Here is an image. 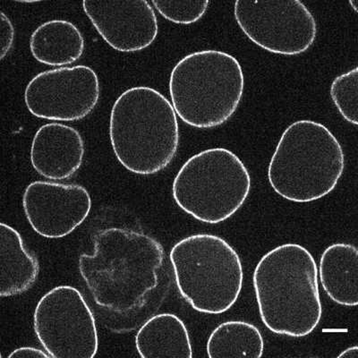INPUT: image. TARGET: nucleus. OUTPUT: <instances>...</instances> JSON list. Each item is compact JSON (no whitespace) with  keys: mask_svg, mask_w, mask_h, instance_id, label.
I'll return each mask as SVG.
<instances>
[{"mask_svg":"<svg viewBox=\"0 0 358 358\" xmlns=\"http://www.w3.org/2000/svg\"><path fill=\"white\" fill-rule=\"evenodd\" d=\"M164 261L161 243L136 230L111 227L96 233L94 254H82L78 268L101 308L126 313L142 308L158 287Z\"/></svg>","mask_w":358,"mask_h":358,"instance_id":"nucleus-1","label":"nucleus"},{"mask_svg":"<svg viewBox=\"0 0 358 358\" xmlns=\"http://www.w3.org/2000/svg\"><path fill=\"white\" fill-rule=\"evenodd\" d=\"M259 315L275 334L303 338L321 322L318 268L301 245L277 246L258 262L252 275Z\"/></svg>","mask_w":358,"mask_h":358,"instance_id":"nucleus-2","label":"nucleus"},{"mask_svg":"<svg viewBox=\"0 0 358 358\" xmlns=\"http://www.w3.org/2000/svg\"><path fill=\"white\" fill-rule=\"evenodd\" d=\"M108 134L118 162L140 176L167 168L180 142L171 102L149 86H134L118 96L111 108Z\"/></svg>","mask_w":358,"mask_h":358,"instance_id":"nucleus-3","label":"nucleus"},{"mask_svg":"<svg viewBox=\"0 0 358 358\" xmlns=\"http://www.w3.org/2000/svg\"><path fill=\"white\" fill-rule=\"evenodd\" d=\"M345 171L340 141L327 127L295 121L281 134L268 166V181L280 197L306 203L328 196Z\"/></svg>","mask_w":358,"mask_h":358,"instance_id":"nucleus-4","label":"nucleus"},{"mask_svg":"<svg viewBox=\"0 0 358 358\" xmlns=\"http://www.w3.org/2000/svg\"><path fill=\"white\" fill-rule=\"evenodd\" d=\"M169 91L177 116L197 129H213L234 116L245 91V76L236 57L225 51L188 54L176 64Z\"/></svg>","mask_w":358,"mask_h":358,"instance_id":"nucleus-5","label":"nucleus"},{"mask_svg":"<svg viewBox=\"0 0 358 358\" xmlns=\"http://www.w3.org/2000/svg\"><path fill=\"white\" fill-rule=\"evenodd\" d=\"M175 282L196 311L222 315L241 296L244 270L238 252L219 236H188L169 252Z\"/></svg>","mask_w":358,"mask_h":358,"instance_id":"nucleus-6","label":"nucleus"},{"mask_svg":"<svg viewBox=\"0 0 358 358\" xmlns=\"http://www.w3.org/2000/svg\"><path fill=\"white\" fill-rule=\"evenodd\" d=\"M251 176L236 153L223 147L203 150L182 165L172 196L198 222L220 224L235 215L251 191Z\"/></svg>","mask_w":358,"mask_h":358,"instance_id":"nucleus-7","label":"nucleus"},{"mask_svg":"<svg viewBox=\"0 0 358 358\" xmlns=\"http://www.w3.org/2000/svg\"><path fill=\"white\" fill-rule=\"evenodd\" d=\"M34 330L52 358H92L99 350L94 313L75 287H53L41 297L34 313Z\"/></svg>","mask_w":358,"mask_h":358,"instance_id":"nucleus-8","label":"nucleus"},{"mask_svg":"<svg viewBox=\"0 0 358 358\" xmlns=\"http://www.w3.org/2000/svg\"><path fill=\"white\" fill-rule=\"evenodd\" d=\"M234 17L252 43L277 55H301L317 37V22L308 6L299 0H238L234 4Z\"/></svg>","mask_w":358,"mask_h":358,"instance_id":"nucleus-9","label":"nucleus"},{"mask_svg":"<svg viewBox=\"0 0 358 358\" xmlns=\"http://www.w3.org/2000/svg\"><path fill=\"white\" fill-rule=\"evenodd\" d=\"M24 97L34 117L73 122L84 120L97 106L100 80L92 67L85 65L47 70L31 79Z\"/></svg>","mask_w":358,"mask_h":358,"instance_id":"nucleus-10","label":"nucleus"},{"mask_svg":"<svg viewBox=\"0 0 358 358\" xmlns=\"http://www.w3.org/2000/svg\"><path fill=\"white\" fill-rule=\"evenodd\" d=\"M29 225L45 238H63L88 218L92 201L85 187L52 181L31 182L22 194Z\"/></svg>","mask_w":358,"mask_h":358,"instance_id":"nucleus-11","label":"nucleus"},{"mask_svg":"<svg viewBox=\"0 0 358 358\" xmlns=\"http://www.w3.org/2000/svg\"><path fill=\"white\" fill-rule=\"evenodd\" d=\"M83 9L105 43L118 52H139L158 36V19L146 0L84 1Z\"/></svg>","mask_w":358,"mask_h":358,"instance_id":"nucleus-12","label":"nucleus"},{"mask_svg":"<svg viewBox=\"0 0 358 358\" xmlns=\"http://www.w3.org/2000/svg\"><path fill=\"white\" fill-rule=\"evenodd\" d=\"M85 153V141L78 130L65 124L48 123L34 134L30 161L41 177L64 180L82 167Z\"/></svg>","mask_w":358,"mask_h":358,"instance_id":"nucleus-13","label":"nucleus"},{"mask_svg":"<svg viewBox=\"0 0 358 358\" xmlns=\"http://www.w3.org/2000/svg\"><path fill=\"white\" fill-rule=\"evenodd\" d=\"M39 273V260L25 248L20 233L8 224H0V296L27 292Z\"/></svg>","mask_w":358,"mask_h":358,"instance_id":"nucleus-14","label":"nucleus"},{"mask_svg":"<svg viewBox=\"0 0 358 358\" xmlns=\"http://www.w3.org/2000/svg\"><path fill=\"white\" fill-rule=\"evenodd\" d=\"M318 277L332 301L355 308L358 303V251L356 245L335 243L320 258Z\"/></svg>","mask_w":358,"mask_h":358,"instance_id":"nucleus-15","label":"nucleus"},{"mask_svg":"<svg viewBox=\"0 0 358 358\" xmlns=\"http://www.w3.org/2000/svg\"><path fill=\"white\" fill-rule=\"evenodd\" d=\"M29 47L38 62L50 66H63L81 59L85 50V40L82 31L72 22L54 19L35 29Z\"/></svg>","mask_w":358,"mask_h":358,"instance_id":"nucleus-16","label":"nucleus"},{"mask_svg":"<svg viewBox=\"0 0 358 358\" xmlns=\"http://www.w3.org/2000/svg\"><path fill=\"white\" fill-rule=\"evenodd\" d=\"M136 348L143 358L193 357L187 326L171 313H159L147 320L137 331Z\"/></svg>","mask_w":358,"mask_h":358,"instance_id":"nucleus-17","label":"nucleus"},{"mask_svg":"<svg viewBox=\"0 0 358 358\" xmlns=\"http://www.w3.org/2000/svg\"><path fill=\"white\" fill-rule=\"evenodd\" d=\"M210 358L263 357L264 341L257 326L244 321L222 322L208 338Z\"/></svg>","mask_w":358,"mask_h":358,"instance_id":"nucleus-18","label":"nucleus"},{"mask_svg":"<svg viewBox=\"0 0 358 358\" xmlns=\"http://www.w3.org/2000/svg\"><path fill=\"white\" fill-rule=\"evenodd\" d=\"M358 69L355 67L332 81L330 87L331 101L347 122L357 126Z\"/></svg>","mask_w":358,"mask_h":358,"instance_id":"nucleus-19","label":"nucleus"},{"mask_svg":"<svg viewBox=\"0 0 358 358\" xmlns=\"http://www.w3.org/2000/svg\"><path fill=\"white\" fill-rule=\"evenodd\" d=\"M153 8L163 18L174 24H196L206 14L209 1H152Z\"/></svg>","mask_w":358,"mask_h":358,"instance_id":"nucleus-20","label":"nucleus"},{"mask_svg":"<svg viewBox=\"0 0 358 358\" xmlns=\"http://www.w3.org/2000/svg\"><path fill=\"white\" fill-rule=\"evenodd\" d=\"M1 17V60L4 59L14 45L15 27L10 19L4 12L0 13Z\"/></svg>","mask_w":358,"mask_h":358,"instance_id":"nucleus-21","label":"nucleus"},{"mask_svg":"<svg viewBox=\"0 0 358 358\" xmlns=\"http://www.w3.org/2000/svg\"><path fill=\"white\" fill-rule=\"evenodd\" d=\"M9 358H38V357H44L49 358L50 357V355L46 352V351H43V350H40L38 348L34 347H21L17 348V350H13L10 354L8 355Z\"/></svg>","mask_w":358,"mask_h":358,"instance_id":"nucleus-22","label":"nucleus"},{"mask_svg":"<svg viewBox=\"0 0 358 358\" xmlns=\"http://www.w3.org/2000/svg\"><path fill=\"white\" fill-rule=\"evenodd\" d=\"M338 358H358V348L354 346L347 348L338 355Z\"/></svg>","mask_w":358,"mask_h":358,"instance_id":"nucleus-23","label":"nucleus"},{"mask_svg":"<svg viewBox=\"0 0 358 358\" xmlns=\"http://www.w3.org/2000/svg\"><path fill=\"white\" fill-rule=\"evenodd\" d=\"M350 4L351 6H353V8L355 9V11H356V12H357V6H356V5L357 4V1H356V2H352V1H351V2L350 3Z\"/></svg>","mask_w":358,"mask_h":358,"instance_id":"nucleus-24","label":"nucleus"}]
</instances>
